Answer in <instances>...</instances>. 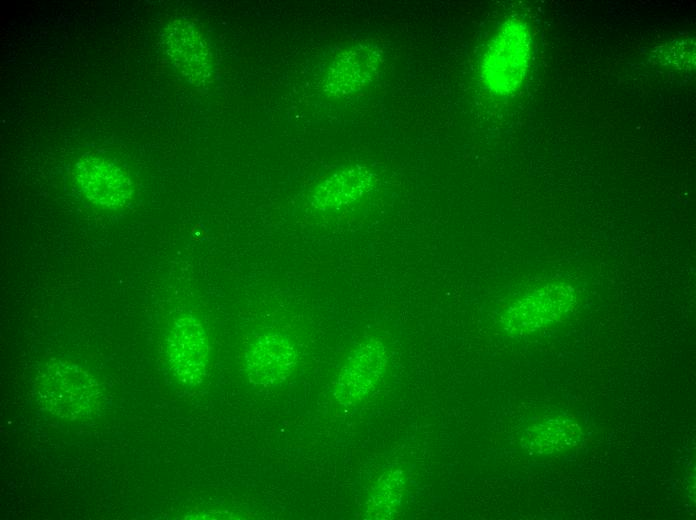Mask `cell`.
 Here are the masks:
<instances>
[{
    "label": "cell",
    "instance_id": "obj_8",
    "mask_svg": "<svg viewBox=\"0 0 696 520\" xmlns=\"http://www.w3.org/2000/svg\"><path fill=\"white\" fill-rule=\"evenodd\" d=\"M381 62V53L376 47L362 44L346 49L331 63L324 89L333 96L354 93L376 77Z\"/></svg>",
    "mask_w": 696,
    "mask_h": 520
},
{
    "label": "cell",
    "instance_id": "obj_2",
    "mask_svg": "<svg viewBox=\"0 0 696 520\" xmlns=\"http://www.w3.org/2000/svg\"><path fill=\"white\" fill-rule=\"evenodd\" d=\"M44 405L61 416H79L91 409L97 398L94 380L80 368L66 363L48 367L40 380Z\"/></svg>",
    "mask_w": 696,
    "mask_h": 520
},
{
    "label": "cell",
    "instance_id": "obj_3",
    "mask_svg": "<svg viewBox=\"0 0 696 520\" xmlns=\"http://www.w3.org/2000/svg\"><path fill=\"white\" fill-rule=\"evenodd\" d=\"M208 340L203 326L192 316L177 319L168 336L167 354L172 370L187 385L200 383L206 372Z\"/></svg>",
    "mask_w": 696,
    "mask_h": 520
},
{
    "label": "cell",
    "instance_id": "obj_11",
    "mask_svg": "<svg viewBox=\"0 0 696 520\" xmlns=\"http://www.w3.org/2000/svg\"><path fill=\"white\" fill-rule=\"evenodd\" d=\"M582 438L580 424L571 416L548 417L524 433L525 449L535 455H556L576 447Z\"/></svg>",
    "mask_w": 696,
    "mask_h": 520
},
{
    "label": "cell",
    "instance_id": "obj_4",
    "mask_svg": "<svg viewBox=\"0 0 696 520\" xmlns=\"http://www.w3.org/2000/svg\"><path fill=\"white\" fill-rule=\"evenodd\" d=\"M387 365L386 347L377 340L360 345L343 365L335 395L343 405H353L367 397L378 385Z\"/></svg>",
    "mask_w": 696,
    "mask_h": 520
},
{
    "label": "cell",
    "instance_id": "obj_12",
    "mask_svg": "<svg viewBox=\"0 0 696 520\" xmlns=\"http://www.w3.org/2000/svg\"><path fill=\"white\" fill-rule=\"evenodd\" d=\"M404 485L400 470L386 473L369 501L370 515L376 519L393 518L400 510Z\"/></svg>",
    "mask_w": 696,
    "mask_h": 520
},
{
    "label": "cell",
    "instance_id": "obj_7",
    "mask_svg": "<svg viewBox=\"0 0 696 520\" xmlns=\"http://www.w3.org/2000/svg\"><path fill=\"white\" fill-rule=\"evenodd\" d=\"M572 301V296L564 290L535 291L509 306L503 316L504 326L514 334L531 333L557 321L570 308Z\"/></svg>",
    "mask_w": 696,
    "mask_h": 520
},
{
    "label": "cell",
    "instance_id": "obj_10",
    "mask_svg": "<svg viewBox=\"0 0 696 520\" xmlns=\"http://www.w3.org/2000/svg\"><path fill=\"white\" fill-rule=\"evenodd\" d=\"M374 185V175L365 167L343 169L315 189L312 204L319 210H337L360 200Z\"/></svg>",
    "mask_w": 696,
    "mask_h": 520
},
{
    "label": "cell",
    "instance_id": "obj_5",
    "mask_svg": "<svg viewBox=\"0 0 696 520\" xmlns=\"http://www.w3.org/2000/svg\"><path fill=\"white\" fill-rule=\"evenodd\" d=\"M246 368L251 381L274 385L284 381L293 371L297 353L290 339L280 333L259 336L249 346Z\"/></svg>",
    "mask_w": 696,
    "mask_h": 520
},
{
    "label": "cell",
    "instance_id": "obj_9",
    "mask_svg": "<svg viewBox=\"0 0 696 520\" xmlns=\"http://www.w3.org/2000/svg\"><path fill=\"white\" fill-rule=\"evenodd\" d=\"M167 53L180 72L193 84L202 85L211 76V58L205 40L195 27L182 20L170 24L165 35Z\"/></svg>",
    "mask_w": 696,
    "mask_h": 520
},
{
    "label": "cell",
    "instance_id": "obj_1",
    "mask_svg": "<svg viewBox=\"0 0 696 520\" xmlns=\"http://www.w3.org/2000/svg\"><path fill=\"white\" fill-rule=\"evenodd\" d=\"M532 38L520 17L505 20L490 39L480 64L485 88L498 96H509L523 84L531 59Z\"/></svg>",
    "mask_w": 696,
    "mask_h": 520
},
{
    "label": "cell",
    "instance_id": "obj_6",
    "mask_svg": "<svg viewBox=\"0 0 696 520\" xmlns=\"http://www.w3.org/2000/svg\"><path fill=\"white\" fill-rule=\"evenodd\" d=\"M77 178L86 197L102 207L122 208L132 195V184L124 171L104 158L81 159Z\"/></svg>",
    "mask_w": 696,
    "mask_h": 520
}]
</instances>
